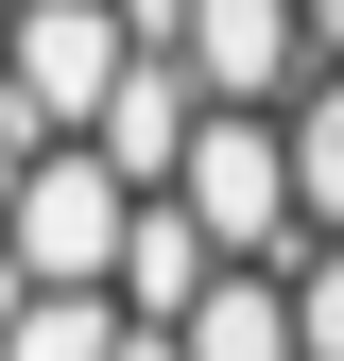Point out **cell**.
Listing matches in <instances>:
<instances>
[{
  "label": "cell",
  "mask_w": 344,
  "mask_h": 361,
  "mask_svg": "<svg viewBox=\"0 0 344 361\" xmlns=\"http://www.w3.org/2000/svg\"><path fill=\"white\" fill-rule=\"evenodd\" d=\"M155 35L121 18V0H35L18 35H0V69H18V104H35V138H104V104L138 86Z\"/></svg>",
  "instance_id": "cell-3"
},
{
  "label": "cell",
  "mask_w": 344,
  "mask_h": 361,
  "mask_svg": "<svg viewBox=\"0 0 344 361\" xmlns=\"http://www.w3.org/2000/svg\"><path fill=\"white\" fill-rule=\"evenodd\" d=\"M172 207H190L241 276H310V241H327V224H310V172H293V121H241V104H207Z\"/></svg>",
  "instance_id": "cell-1"
},
{
  "label": "cell",
  "mask_w": 344,
  "mask_h": 361,
  "mask_svg": "<svg viewBox=\"0 0 344 361\" xmlns=\"http://www.w3.org/2000/svg\"><path fill=\"white\" fill-rule=\"evenodd\" d=\"M172 52H190L207 104H241V121H293L327 86V35H310V0H172Z\"/></svg>",
  "instance_id": "cell-4"
},
{
  "label": "cell",
  "mask_w": 344,
  "mask_h": 361,
  "mask_svg": "<svg viewBox=\"0 0 344 361\" xmlns=\"http://www.w3.org/2000/svg\"><path fill=\"white\" fill-rule=\"evenodd\" d=\"M172 344H190V361H310V310H293V276H224Z\"/></svg>",
  "instance_id": "cell-6"
},
{
  "label": "cell",
  "mask_w": 344,
  "mask_h": 361,
  "mask_svg": "<svg viewBox=\"0 0 344 361\" xmlns=\"http://www.w3.org/2000/svg\"><path fill=\"white\" fill-rule=\"evenodd\" d=\"M293 310H310V361H344V241H310V276H293Z\"/></svg>",
  "instance_id": "cell-8"
},
{
  "label": "cell",
  "mask_w": 344,
  "mask_h": 361,
  "mask_svg": "<svg viewBox=\"0 0 344 361\" xmlns=\"http://www.w3.org/2000/svg\"><path fill=\"white\" fill-rule=\"evenodd\" d=\"M121 361H190V344H172V327H138V344H121Z\"/></svg>",
  "instance_id": "cell-10"
},
{
  "label": "cell",
  "mask_w": 344,
  "mask_h": 361,
  "mask_svg": "<svg viewBox=\"0 0 344 361\" xmlns=\"http://www.w3.org/2000/svg\"><path fill=\"white\" fill-rule=\"evenodd\" d=\"M138 310L121 293H0V361H121Z\"/></svg>",
  "instance_id": "cell-7"
},
{
  "label": "cell",
  "mask_w": 344,
  "mask_h": 361,
  "mask_svg": "<svg viewBox=\"0 0 344 361\" xmlns=\"http://www.w3.org/2000/svg\"><path fill=\"white\" fill-rule=\"evenodd\" d=\"M138 172H121L104 138H52L0 190V224H18V293H121V241H138Z\"/></svg>",
  "instance_id": "cell-2"
},
{
  "label": "cell",
  "mask_w": 344,
  "mask_h": 361,
  "mask_svg": "<svg viewBox=\"0 0 344 361\" xmlns=\"http://www.w3.org/2000/svg\"><path fill=\"white\" fill-rule=\"evenodd\" d=\"M310 35H327V69H344V0H310Z\"/></svg>",
  "instance_id": "cell-9"
},
{
  "label": "cell",
  "mask_w": 344,
  "mask_h": 361,
  "mask_svg": "<svg viewBox=\"0 0 344 361\" xmlns=\"http://www.w3.org/2000/svg\"><path fill=\"white\" fill-rule=\"evenodd\" d=\"M224 276H241V258H224V241H207L190 207L155 190V207H138V241H121V310H138V327H190V310L224 293Z\"/></svg>",
  "instance_id": "cell-5"
}]
</instances>
